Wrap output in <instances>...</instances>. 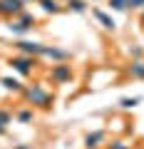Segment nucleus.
<instances>
[{
  "instance_id": "obj_16",
  "label": "nucleus",
  "mask_w": 144,
  "mask_h": 149,
  "mask_svg": "<svg viewBox=\"0 0 144 149\" xmlns=\"http://www.w3.org/2000/svg\"><path fill=\"white\" fill-rule=\"evenodd\" d=\"M109 8L117 10V13H124L127 10V0H109Z\"/></svg>"
},
{
  "instance_id": "obj_18",
  "label": "nucleus",
  "mask_w": 144,
  "mask_h": 149,
  "mask_svg": "<svg viewBox=\"0 0 144 149\" xmlns=\"http://www.w3.org/2000/svg\"><path fill=\"white\" fill-rule=\"evenodd\" d=\"M129 55H132V60H144V47H139V45H134V47L129 50Z\"/></svg>"
},
{
  "instance_id": "obj_24",
  "label": "nucleus",
  "mask_w": 144,
  "mask_h": 149,
  "mask_svg": "<svg viewBox=\"0 0 144 149\" xmlns=\"http://www.w3.org/2000/svg\"><path fill=\"white\" fill-rule=\"evenodd\" d=\"M35 3H42V0H35Z\"/></svg>"
},
{
  "instance_id": "obj_11",
  "label": "nucleus",
  "mask_w": 144,
  "mask_h": 149,
  "mask_svg": "<svg viewBox=\"0 0 144 149\" xmlns=\"http://www.w3.org/2000/svg\"><path fill=\"white\" fill-rule=\"evenodd\" d=\"M0 85L5 87V90H10V92H22V82L15 80V77H3V80H0Z\"/></svg>"
},
{
  "instance_id": "obj_6",
  "label": "nucleus",
  "mask_w": 144,
  "mask_h": 149,
  "mask_svg": "<svg viewBox=\"0 0 144 149\" xmlns=\"http://www.w3.org/2000/svg\"><path fill=\"white\" fill-rule=\"evenodd\" d=\"M15 47L20 50L22 55H32V57H42V50H45V42H30V40H17Z\"/></svg>"
},
{
  "instance_id": "obj_3",
  "label": "nucleus",
  "mask_w": 144,
  "mask_h": 149,
  "mask_svg": "<svg viewBox=\"0 0 144 149\" xmlns=\"http://www.w3.org/2000/svg\"><path fill=\"white\" fill-rule=\"evenodd\" d=\"M35 65H38V60L32 57V55H17V57H10V67L15 70V72H20L22 77H27V74H32V70H35Z\"/></svg>"
},
{
  "instance_id": "obj_17",
  "label": "nucleus",
  "mask_w": 144,
  "mask_h": 149,
  "mask_svg": "<svg viewBox=\"0 0 144 149\" xmlns=\"http://www.w3.org/2000/svg\"><path fill=\"white\" fill-rule=\"evenodd\" d=\"M13 122V112H8V109H3V107H0V124H10Z\"/></svg>"
},
{
  "instance_id": "obj_7",
  "label": "nucleus",
  "mask_w": 144,
  "mask_h": 149,
  "mask_svg": "<svg viewBox=\"0 0 144 149\" xmlns=\"http://www.w3.org/2000/svg\"><path fill=\"white\" fill-rule=\"evenodd\" d=\"M42 57H50L55 62H67V60H72V52L70 50H62V47H55V45H45Z\"/></svg>"
},
{
  "instance_id": "obj_22",
  "label": "nucleus",
  "mask_w": 144,
  "mask_h": 149,
  "mask_svg": "<svg viewBox=\"0 0 144 149\" xmlns=\"http://www.w3.org/2000/svg\"><path fill=\"white\" fill-rule=\"evenodd\" d=\"M5 134H8V127H5V124H0V137H5Z\"/></svg>"
},
{
  "instance_id": "obj_4",
  "label": "nucleus",
  "mask_w": 144,
  "mask_h": 149,
  "mask_svg": "<svg viewBox=\"0 0 144 149\" xmlns=\"http://www.w3.org/2000/svg\"><path fill=\"white\" fill-rule=\"evenodd\" d=\"M50 77H52L55 85H67V82L72 80V67L65 65V62H57V65L50 67Z\"/></svg>"
},
{
  "instance_id": "obj_10",
  "label": "nucleus",
  "mask_w": 144,
  "mask_h": 149,
  "mask_svg": "<svg viewBox=\"0 0 144 149\" xmlns=\"http://www.w3.org/2000/svg\"><path fill=\"white\" fill-rule=\"evenodd\" d=\"M92 15L99 20V25L104 27V30H112V32L117 30V22H114V17H109L107 13H102V10H92Z\"/></svg>"
},
{
  "instance_id": "obj_23",
  "label": "nucleus",
  "mask_w": 144,
  "mask_h": 149,
  "mask_svg": "<svg viewBox=\"0 0 144 149\" xmlns=\"http://www.w3.org/2000/svg\"><path fill=\"white\" fill-rule=\"evenodd\" d=\"M139 20H142V25H144V8H142V15H139Z\"/></svg>"
},
{
  "instance_id": "obj_8",
  "label": "nucleus",
  "mask_w": 144,
  "mask_h": 149,
  "mask_svg": "<svg viewBox=\"0 0 144 149\" xmlns=\"http://www.w3.org/2000/svg\"><path fill=\"white\" fill-rule=\"evenodd\" d=\"M107 139V132L104 129H97V132H90L85 137V149H99Z\"/></svg>"
},
{
  "instance_id": "obj_2",
  "label": "nucleus",
  "mask_w": 144,
  "mask_h": 149,
  "mask_svg": "<svg viewBox=\"0 0 144 149\" xmlns=\"http://www.w3.org/2000/svg\"><path fill=\"white\" fill-rule=\"evenodd\" d=\"M35 25H38L35 15H32V13H25V10H22L17 17H10V22H8L10 32H15V35H25V32H30Z\"/></svg>"
},
{
  "instance_id": "obj_9",
  "label": "nucleus",
  "mask_w": 144,
  "mask_h": 149,
  "mask_svg": "<svg viewBox=\"0 0 144 149\" xmlns=\"http://www.w3.org/2000/svg\"><path fill=\"white\" fill-rule=\"evenodd\" d=\"M127 74L132 80H144V60H132L127 67Z\"/></svg>"
},
{
  "instance_id": "obj_1",
  "label": "nucleus",
  "mask_w": 144,
  "mask_h": 149,
  "mask_svg": "<svg viewBox=\"0 0 144 149\" xmlns=\"http://www.w3.org/2000/svg\"><path fill=\"white\" fill-rule=\"evenodd\" d=\"M22 97L30 102V107H40V109H50V107H52V95H50L42 85L22 87Z\"/></svg>"
},
{
  "instance_id": "obj_5",
  "label": "nucleus",
  "mask_w": 144,
  "mask_h": 149,
  "mask_svg": "<svg viewBox=\"0 0 144 149\" xmlns=\"http://www.w3.org/2000/svg\"><path fill=\"white\" fill-rule=\"evenodd\" d=\"M25 10V3L22 0H0V17H17Z\"/></svg>"
},
{
  "instance_id": "obj_12",
  "label": "nucleus",
  "mask_w": 144,
  "mask_h": 149,
  "mask_svg": "<svg viewBox=\"0 0 144 149\" xmlns=\"http://www.w3.org/2000/svg\"><path fill=\"white\" fill-rule=\"evenodd\" d=\"M40 8H42V13H47V15H57V13L62 10L57 0H42V3H40Z\"/></svg>"
},
{
  "instance_id": "obj_20",
  "label": "nucleus",
  "mask_w": 144,
  "mask_h": 149,
  "mask_svg": "<svg viewBox=\"0 0 144 149\" xmlns=\"http://www.w3.org/2000/svg\"><path fill=\"white\" fill-rule=\"evenodd\" d=\"M107 149H129V147H127L124 142H119V139H114V142H109V144H107Z\"/></svg>"
},
{
  "instance_id": "obj_19",
  "label": "nucleus",
  "mask_w": 144,
  "mask_h": 149,
  "mask_svg": "<svg viewBox=\"0 0 144 149\" xmlns=\"http://www.w3.org/2000/svg\"><path fill=\"white\" fill-rule=\"evenodd\" d=\"M132 8V10H142L144 8V0H127V10Z\"/></svg>"
},
{
  "instance_id": "obj_13",
  "label": "nucleus",
  "mask_w": 144,
  "mask_h": 149,
  "mask_svg": "<svg viewBox=\"0 0 144 149\" xmlns=\"http://www.w3.org/2000/svg\"><path fill=\"white\" fill-rule=\"evenodd\" d=\"M15 119L20 124H30V122H35V109H20L15 114Z\"/></svg>"
},
{
  "instance_id": "obj_14",
  "label": "nucleus",
  "mask_w": 144,
  "mask_h": 149,
  "mask_svg": "<svg viewBox=\"0 0 144 149\" xmlns=\"http://www.w3.org/2000/svg\"><path fill=\"white\" fill-rule=\"evenodd\" d=\"M65 5H67V10H72V13H87V8H90L85 0H67Z\"/></svg>"
},
{
  "instance_id": "obj_21",
  "label": "nucleus",
  "mask_w": 144,
  "mask_h": 149,
  "mask_svg": "<svg viewBox=\"0 0 144 149\" xmlns=\"http://www.w3.org/2000/svg\"><path fill=\"white\" fill-rule=\"evenodd\" d=\"M13 149H32V147H30V144H15Z\"/></svg>"
},
{
  "instance_id": "obj_15",
  "label": "nucleus",
  "mask_w": 144,
  "mask_h": 149,
  "mask_svg": "<svg viewBox=\"0 0 144 149\" xmlns=\"http://www.w3.org/2000/svg\"><path fill=\"white\" fill-rule=\"evenodd\" d=\"M139 102H142V97H122V100H119V107H122V109H134Z\"/></svg>"
}]
</instances>
